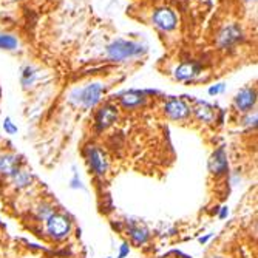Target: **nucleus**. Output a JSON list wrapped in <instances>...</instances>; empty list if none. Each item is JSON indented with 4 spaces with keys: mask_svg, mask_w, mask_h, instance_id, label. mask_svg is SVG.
Here are the masks:
<instances>
[{
    "mask_svg": "<svg viewBox=\"0 0 258 258\" xmlns=\"http://www.w3.org/2000/svg\"><path fill=\"white\" fill-rule=\"evenodd\" d=\"M146 48L136 44V42H128V41H114L107 47V57L114 62H125L128 59H133L139 54H143Z\"/></svg>",
    "mask_w": 258,
    "mask_h": 258,
    "instance_id": "1",
    "label": "nucleus"
},
{
    "mask_svg": "<svg viewBox=\"0 0 258 258\" xmlns=\"http://www.w3.org/2000/svg\"><path fill=\"white\" fill-rule=\"evenodd\" d=\"M47 229L53 238L62 240L70 234V220L65 215L53 213L50 218H47Z\"/></svg>",
    "mask_w": 258,
    "mask_h": 258,
    "instance_id": "2",
    "label": "nucleus"
},
{
    "mask_svg": "<svg viewBox=\"0 0 258 258\" xmlns=\"http://www.w3.org/2000/svg\"><path fill=\"white\" fill-rule=\"evenodd\" d=\"M104 92L105 87L102 84H90L79 92V104L85 108H93L101 101V96Z\"/></svg>",
    "mask_w": 258,
    "mask_h": 258,
    "instance_id": "3",
    "label": "nucleus"
},
{
    "mask_svg": "<svg viewBox=\"0 0 258 258\" xmlns=\"http://www.w3.org/2000/svg\"><path fill=\"white\" fill-rule=\"evenodd\" d=\"M155 27L161 31H170L176 27V16L175 12L169 8H159L153 12L152 17Z\"/></svg>",
    "mask_w": 258,
    "mask_h": 258,
    "instance_id": "4",
    "label": "nucleus"
},
{
    "mask_svg": "<svg viewBox=\"0 0 258 258\" xmlns=\"http://www.w3.org/2000/svg\"><path fill=\"white\" fill-rule=\"evenodd\" d=\"M241 39H243V31L238 25H229L218 36V44L223 48H230L237 45Z\"/></svg>",
    "mask_w": 258,
    "mask_h": 258,
    "instance_id": "5",
    "label": "nucleus"
},
{
    "mask_svg": "<svg viewBox=\"0 0 258 258\" xmlns=\"http://www.w3.org/2000/svg\"><path fill=\"white\" fill-rule=\"evenodd\" d=\"M88 164L92 167V170L99 175V176H104L107 169H108V164H107V159L104 156V153H102L99 149L96 147H90L88 149Z\"/></svg>",
    "mask_w": 258,
    "mask_h": 258,
    "instance_id": "6",
    "label": "nucleus"
},
{
    "mask_svg": "<svg viewBox=\"0 0 258 258\" xmlns=\"http://www.w3.org/2000/svg\"><path fill=\"white\" fill-rule=\"evenodd\" d=\"M118 118V108L113 105H105L102 107L98 113H96V127L99 130H105L108 128Z\"/></svg>",
    "mask_w": 258,
    "mask_h": 258,
    "instance_id": "7",
    "label": "nucleus"
},
{
    "mask_svg": "<svg viewBox=\"0 0 258 258\" xmlns=\"http://www.w3.org/2000/svg\"><path fill=\"white\" fill-rule=\"evenodd\" d=\"M257 102V93L252 88H243L235 96V105L240 111H251Z\"/></svg>",
    "mask_w": 258,
    "mask_h": 258,
    "instance_id": "8",
    "label": "nucleus"
},
{
    "mask_svg": "<svg viewBox=\"0 0 258 258\" xmlns=\"http://www.w3.org/2000/svg\"><path fill=\"white\" fill-rule=\"evenodd\" d=\"M164 110L172 119H184L190 113L189 107L186 105V102L181 101V99H170L164 105Z\"/></svg>",
    "mask_w": 258,
    "mask_h": 258,
    "instance_id": "9",
    "label": "nucleus"
},
{
    "mask_svg": "<svg viewBox=\"0 0 258 258\" xmlns=\"http://www.w3.org/2000/svg\"><path fill=\"white\" fill-rule=\"evenodd\" d=\"M201 71V67L195 62H187V63H183V65H179L175 71V77L178 81H190L193 79L195 76H198Z\"/></svg>",
    "mask_w": 258,
    "mask_h": 258,
    "instance_id": "10",
    "label": "nucleus"
},
{
    "mask_svg": "<svg viewBox=\"0 0 258 258\" xmlns=\"http://www.w3.org/2000/svg\"><path fill=\"white\" fill-rule=\"evenodd\" d=\"M209 169L216 175L224 173L227 170V158H226V153L223 149H218L213 153V156L209 162Z\"/></svg>",
    "mask_w": 258,
    "mask_h": 258,
    "instance_id": "11",
    "label": "nucleus"
},
{
    "mask_svg": "<svg viewBox=\"0 0 258 258\" xmlns=\"http://www.w3.org/2000/svg\"><path fill=\"white\" fill-rule=\"evenodd\" d=\"M19 172V159L12 155H5L0 158V173L6 176H14Z\"/></svg>",
    "mask_w": 258,
    "mask_h": 258,
    "instance_id": "12",
    "label": "nucleus"
},
{
    "mask_svg": "<svg viewBox=\"0 0 258 258\" xmlns=\"http://www.w3.org/2000/svg\"><path fill=\"white\" fill-rule=\"evenodd\" d=\"M121 101H122L124 107L135 108V107H139V105L144 104V102H146V96H144V93H141V92H130V93H125L121 98Z\"/></svg>",
    "mask_w": 258,
    "mask_h": 258,
    "instance_id": "13",
    "label": "nucleus"
},
{
    "mask_svg": "<svg viewBox=\"0 0 258 258\" xmlns=\"http://www.w3.org/2000/svg\"><path fill=\"white\" fill-rule=\"evenodd\" d=\"M195 110V114L198 116V118L203 121V122H212L215 119V111L213 108L209 105V104H206V102H198L197 107L193 108Z\"/></svg>",
    "mask_w": 258,
    "mask_h": 258,
    "instance_id": "14",
    "label": "nucleus"
},
{
    "mask_svg": "<svg viewBox=\"0 0 258 258\" xmlns=\"http://www.w3.org/2000/svg\"><path fill=\"white\" fill-rule=\"evenodd\" d=\"M128 234H130V237L133 238L136 244H144L149 240V230L141 226H130Z\"/></svg>",
    "mask_w": 258,
    "mask_h": 258,
    "instance_id": "15",
    "label": "nucleus"
},
{
    "mask_svg": "<svg viewBox=\"0 0 258 258\" xmlns=\"http://www.w3.org/2000/svg\"><path fill=\"white\" fill-rule=\"evenodd\" d=\"M17 39L11 34H0V50H16Z\"/></svg>",
    "mask_w": 258,
    "mask_h": 258,
    "instance_id": "16",
    "label": "nucleus"
},
{
    "mask_svg": "<svg viewBox=\"0 0 258 258\" xmlns=\"http://www.w3.org/2000/svg\"><path fill=\"white\" fill-rule=\"evenodd\" d=\"M12 178H14V183H16L17 187H25V186H28L30 181H31L30 173L28 172H22V170H19Z\"/></svg>",
    "mask_w": 258,
    "mask_h": 258,
    "instance_id": "17",
    "label": "nucleus"
},
{
    "mask_svg": "<svg viewBox=\"0 0 258 258\" xmlns=\"http://www.w3.org/2000/svg\"><path fill=\"white\" fill-rule=\"evenodd\" d=\"M34 76H36L34 70H33L31 67H27V68L23 70V73H22V84H23L25 87L31 85L33 81H34Z\"/></svg>",
    "mask_w": 258,
    "mask_h": 258,
    "instance_id": "18",
    "label": "nucleus"
},
{
    "mask_svg": "<svg viewBox=\"0 0 258 258\" xmlns=\"http://www.w3.org/2000/svg\"><path fill=\"white\" fill-rule=\"evenodd\" d=\"M37 212H39V216L45 218V220H47V218H50L51 215H53V209H51V206H48V204H42L41 207H39Z\"/></svg>",
    "mask_w": 258,
    "mask_h": 258,
    "instance_id": "19",
    "label": "nucleus"
},
{
    "mask_svg": "<svg viewBox=\"0 0 258 258\" xmlns=\"http://www.w3.org/2000/svg\"><path fill=\"white\" fill-rule=\"evenodd\" d=\"M3 128H5V132H6L8 135H14V133L17 132V127L11 122V119H9V118H6V119H5V122H3Z\"/></svg>",
    "mask_w": 258,
    "mask_h": 258,
    "instance_id": "20",
    "label": "nucleus"
},
{
    "mask_svg": "<svg viewBox=\"0 0 258 258\" xmlns=\"http://www.w3.org/2000/svg\"><path fill=\"white\" fill-rule=\"evenodd\" d=\"M221 92H224V85L223 84H220V85H215V87H212L210 90H209V95H218V93H221Z\"/></svg>",
    "mask_w": 258,
    "mask_h": 258,
    "instance_id": "21",
    "label": "nucleus"
},
{
    "mask_svg": "<svg viewBox=\"0 0 258 258\" xmlns=\"http://www.w3.org/2000/svg\"><path fill=\"white\" fill-rule=\"evenodd\" d=\"M128 252H130V248H128V244H122L121 246V251H119V255H118V258H124L125 255H128Z\"/></svg>",
    "mask_w": 258,
    "mask_h": 258,
    "instance_id": "22",
    "label": "nucleus"
},
{
    "mask_svg": "<svg viewBox=\"0 0 258 258\" xmlns=\"http://www.w3.org/2000/svg\"><path fill=\"white\" fill-rule=\"evenodd\" d=\"M227 213H229L227 207H223V210H221V213H220V218H226V216H227Z\"/></svg>",
    "mask_w": 258,
    "mask_h": 258,
    "instance_id": "23",
    "label": "nucleus"
},
{
    "mask_svg": "<svg viewBox=\"0 0 258 258\" xmlns=\"http://www.w3.org/2000/svg\"><path fill=\"white\" fill-rule=\"evenodd\" d=\"M210 237H212V235L209 234V235H206V237H201V238H200L198 241H200V243H206V241H207V240H209Z\"/></svg>",
    "mask_w": 258,
    "mask_h": 258,
    "instance_id": "24",
    "label": "nucleus"
},
{
    "mask_svg": "<svg viewBox=\"0 0 258 258\" xmlns=\"http://www.w3.org/2000/svg\"><path fill=\"white\" fill-rule=\"evenodd\" d=\"M244 2H249L251 3V2H255V0H244Z\"/></svg>",
    "mask_w": 258,
    "mask_h": 258,
    "instance_id": "25",
    "label": "nucleus"
},
{
    "mask_svg": "<svg viewBox=\"0 0 258 258\" xmlns=\"http://www.w3.org/2000/svg\"><path fill=\"white\" fill-rule=\"evenodd\" d=\"M213 258H221V257H213Z\"/></svg>",
    "mask_w": 258,
    "mask_h": 258,
    "instance_id": "26",
    "label": "nucleus"
}]
</instances>
